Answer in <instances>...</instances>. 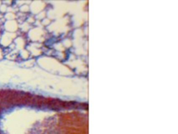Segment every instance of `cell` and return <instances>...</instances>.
<instances>
[{
    "mask_svg": "<svg viewBox=\"0 0 178 134\" xmlns=\"http://www.w3.org/2000/svg\"><path fill=\"white\" fill-rule=\"evenodd\" d=\"M5 56V52H4V48H0V60H2Z\"/></svg>",
    "mask_w": 178,
    "mask_h": 134,
    "instance_id": "cell-1",
    "label": "cell"
},
{
    "mask_svg": "<svg viewBox=\"0 0 178 134\" xmlns=\"http://www.w3.org/2000/svg\"><path fill=\"white\" fill-rule=\"evenodd\" d=\"M1 4H2V2H1V1H0V7H1Z\"/></svg>",
    "mask_w": 178,
    "mask_h": 134,
    "instance_id": "cell-2",
    "label": "cell"
}]
</instances>
